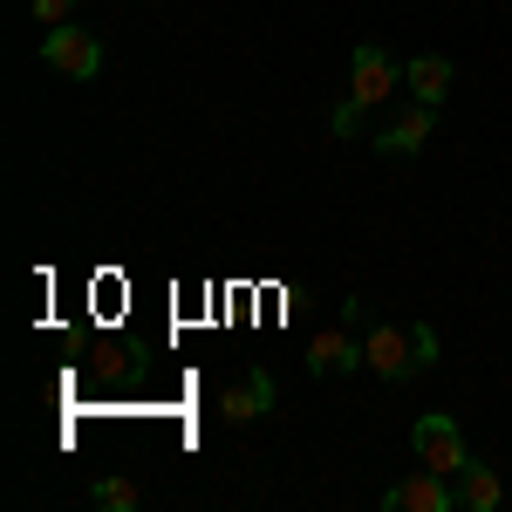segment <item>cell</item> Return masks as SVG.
Segmentation results:
<instances>
[{"mask_svg":"<svg viewBox=\"0 0 512 512\" xmlns=\"http://www.w3.org/2000/svg\"><path fill=\"white\" fill-rule=\"evenodd\" d=\"M362 362H369V376H383V383H403V376L417 369V342H410V328H369V342H362Z\"/></svg>","mask_w":512,"mask_h":512,"instance_id":"obj_4","label":"cell"},{"mask_svg":"<svg viewBox=\"0 0 512 512\" xmlns=\"http://www.w3.org/2000/svg\"><path fill=\"white\" fill-rule=\"evenodd\" d=\"M76 14V0H35V21H48V28H62Z\"/></svg>","mask_w":512,"mask_h":512,"instance_id":"obj_15","label":"cell"},{"mask_svg":"<svg viewBox=\"0 0 512 512\" xmlns=\"http://www.w3.org/2000/svg\"><path fill=\"white\" fill-rule=\"evenodd\" d=\"M96 506H110V512H137V506H144V492H137L130 478H96Z\"/></svg>","mask_w":512,"mask_h":512,"instance_id":"obj_12","label":"cell"},{"mask_svg":"<svg viewBox=\"0 0 512 512\" xmlns=\"http://www.w3.org/2000/svg\"><path fill=\"white\" fill-rule=\"evenodd\" d=\"M355 123H362V103H335V123H328V130H335V137H355Z\"/></svg>","mask_w":512,"mask_h":512,"instance_id":"obj_14","label":"cell"},{"mask_svg":"<svg viewBox=\"0 0 512 512\" xmlns=\"http://www.w3.org/2000/svg\"><path fill=\"white\" fill-rule=\"evenodd\" d=\"M410 342H417V369H431V362H437V328H431V321L410 328Z\"/></svg>","mask_w":512,"mask_h":512,"instance_id":"obj_13","label":"cell"},{"mask_svg":"<svg viewBox=\"0 0 512 512\" xmlns=\"http://www.w3.org/2000/svg\"><path fill=\"white\" fill-rule=\"evenodd\" d=\"M219 410H226V424H253V417H267V410H274V376H267V369L239 376L233 390L219 396Z\"/></svg>","mask_w":512,"mask_h":512,"instance_id":"obj_8","label":"cell"},{"mask_svg":"<svg viewBox=\"0 0 512 512\" xmlns=\"http://www.w3.org/2000/svg\"><path fill=\"white\" fill-rule=\"evenodd\" d=\"M383 506H390V512H451V506H458V492L444 485V472H431V465H424V472L396 478L390 492H383Z\"/></svg>","mask_w":512,"mask_h":512,"instance_id":"obj_5","label":"cell"},{"mask_svg":"<svg viewBox=\"0 0 512 512\" xmlns=\"http://www.w3.org/2000/svg\"><path fill=\"white\" fill-rule=\"evenodd\" d=\"M403 82L417 89V103H444V96H451V62H444V55H417V62L403 69Z\"/></svg>","mask_w":512,"mask_h":512,"instance_id":"obj_9","label":"cell"},{"mask_svg":"<svg viewBox=\"0 0 512 512\" xmlns=\"http://www.w3.org/2000/svg\"><path fill=\"white\" fill-rule=\"evenodd\" d=\"M396 82H403V69H396L376 41H362V48H355V82H349V96L362 103V110H376V103H390Z\"/></svg>","mask_w":512,"mask_h":512,"instance_id":"obj_6","label":"cell"},{"mask_svg":"<svg viewBox=\"0 0 512 512\" xmlns=\"http://www.w3.org/2000/svg\"><path fill=\"white\" fill-rule=\"evenodd\" d=\"M424 137H431V103H417L410 117H396L376 144H383V151H396V158H410V151H424Z\"/></svg>","mask_w":512,"mask_h":512,"instance_id":"obj_10","label":"cell"},{"mask_svg":"<svg viewBox=\"0 0 512 512\" xmlns=\"http://www.w3.org/2000/svg\"><path fill=\"white\" fill-rule=\"evenodd\" d=\"M41 55H48V69H55V76H69V82H89L96 69H103V41L89 35V28H76V21L48 28Z\"/></svg>","mask_w":512,"mask_h":512,"instance_id":"obj_1","label":"cell"},{"mask_svg":"<svg viewBox=\"0 0 512 512\" xmlns=\"http://www.w3.org/2000/svg\"><path fill=\"white\" fill-rule=\"evenodd\" d=\"M308 369L315 376H349V369H362V342H355L349 328H321L315 342H308Z\"/></svg>","mask_w":512,"mask_h":512,"instance_id":"obj_7","label":"cell"},{"mask_svg":"<svg viewBox=\"0 0 512 512\" xmlns=\"http://www.w3.org/2000/svg\"><path fill=\"white\" fill-rule=\"evenodd\" d=\"M89 376L110 383V390H137V383L151 376V349H137V342H123V335H103V342L89 349Z\"/></svg>","mask_w":512,"mask_h":512,"instance_id":"obj_3","label":"cell"},{"mask_svg":"<svg viewBox=\"0 0 512 512\" xmlns=\"http://www.w3.org/2000/svg\"><path fill=\"white\" fill-rule=\"evenodd\" d=\"M458 499H465V506L472 512H492L499 506V499H506V485H499V472H485V465H465V485H458Z\"/></svg>","mask_w":512,"mask_h":512,"instance_id":"obj_11","label":"cell"},{"mask_svg":"<svg viewBox=\"0 0 512 512\" xmlns=\"http://www.w3.org/2000/svg\"><path fill=\"white\" fill-rule=\"evenodd\" d=\"M410 451H417L431 472H444V478L472 465V451H465V437H458L451 417H417V424H410Z\"/></svg>","mask_w":512,"mask_h":512,"instance_id":"obj_2","label":"cell"}]
</instances>
